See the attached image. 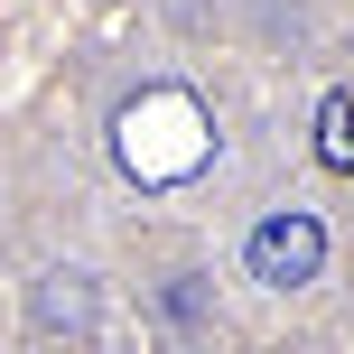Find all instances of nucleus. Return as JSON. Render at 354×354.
<instances>
[{
    "label": "nucleus",
    "instance_id": "1",
    "mask_svg": "<svg viewBox=\"0 0 354 354\" xmlns=\"http://www.w3.org/2000/svg\"><path fill=\"white\" fill-rule=\"evenodd\" d=\"M112 159H122L140 187H187V177L214 168V112L196 103L187 84H149L122 103L112 122Z\"/></svg>",
    "mask_w": 354,
    "mask_h": 354
},
{
    "label": "nucleus",
    "instance_id": "2",
    "mask_svg": "<svg viewBox=\"0 0 354 354\" xmlns=\"http://www.w3.org/2000/svg\"><path fill=\"white\" fill-rule=\"evenodd\" d=\"M317 261H326V224H317V214H261L252 243H243V270L261 289H308Z\"/></svg>",
    "mask_w": 354,
    "mask_h": 354
},
{
    "label": "nucleus",
    "instance_id": "3",
    "mask_svg": "<svg viewBox=\"0 0 354 354\" xmlns=\"http://www.w3.org/2000/svg\"><path fill=\"white\" fill-rule=\"evenodd\" d=\"M317 168H354V93H326L317 103Z\"/></svg>",
    "mask_w": 354,
    "mask_h": 354
},
{
    "label": "nucleus",
    "instance_id": "4",
    "mask_svg": "<svg viewBox=\"0 0 354 354\" xmlns=\"http://www.w3.org/2000/svg\"><path fill=\"white\" fill-rule=\"evenodd\" d=\"M37 326H93V299H84L75 270H56V280L37 289Z\"/></svg>",
    "mask_w": 354,
    "mask_h": 354
}]
</instances>
